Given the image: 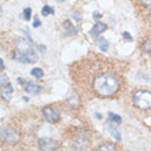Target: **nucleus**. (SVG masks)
Here are the masks:
<instances>
[{"instance_id":"obj_19","label":"nucleus","mask_w":151,"mask_h":151,"mask_svg":"<svg viewBox=\"0 0 151 151\" xmlns=\"http://www.w3.org/2000/svg\"><path fill=\"white\" fill-rule=\"evenodd\" d=\"M140 1H142V4L146 6V7H151V0H140Z\"/></svg>"},{"instance_id":"obj_14","label":"nucleus","mask_w":151,"mask_h":151,"mask_svg":"<svg viewBox=\"0 0 151 151\" xmlns=\"http://www.w3.org/2000/svg\"><path fill=\"white\" fill-rule=\"evenodd\" d=\"M32 76L33 77H36V78H41L44 76V72L41 70V69H39V68H35V69H32Z\"/></svg>"},{"instance_id":"obj_12","label":"nucleus","mask_w":151,"mask_h":151,"mask_svg":"<svg viewBox=\"0 0 151 151\" xmlns=\"http://www.w3.org/2000/svg\"><path fill=\"white\" fill-rule=\"evenodd\" d=\"M96 44H98V47H99L102 51H107V50H109V43H107V40L103 39V37H99V39L96 40Z\"/></svg>"},{"instance_id":"obj_21","label":"nucleus","mask_w":151,"mask_h":151,"mask_svg":"<svg viewBox=\"0 0 151 151\" xmlns=\"http://www.w3.org/2000/svg\"><path fill=\"white\" fill-rule=\"evenodd\" d=\"M40 25H41V22H40V21L36 18V19H35V24H33V26H35V28H39Z\"/></svg>"},{"instance_id":"obj_1","label":"nucleus","mask_w":151,"mask_h":151,"mask_svg":"<svg viewBox=\"0 0 151 151\" xmlns=\"http://www.w3.org/2000/svg\"><path fill=\"white\" fill-rule=\"evenodd\" d=\"M92 88L99 96L109 98L118 91L119 81L117 78V76L111 74V73H103V74H99L98 77H95Z\"/></svg>"},{"instance_id":"obj_5","label":"nucleus","mask_w":151,"mask_h":151,"mask_svg":"<svg viewBox=\"0 0 151 151\" xmlns=\"http://www.w3.org/2000/svg\"><path fill=\"white\" fill-rule=\"evenodd\" d=\"M19 140V133L12 129V128H6L1 131V142L7 144H15Z\"/></svg>"},{"instance_id":"obj_9","label":"nucleus","mask_w":151,"mask_h":151,"mask_svg":"<svg viewBox=\"0 0 151 151\" xmlns=\"http://www.w3.org/2000/svg\"><path fill=\"white\" fill-rule=\"evenodd\" d=\"M25 91L28 92V93H30V95H37V93H40V91H41V87L29 81V83L25 84Z\"/></svg>"},{"instance_id":"obj_22","label":"nucleus","mask_w":151,"mask_h":151,"mask_svg":"<svg viewBox=\"0 0 151 151\" xmlns=\"http://www.w3.org/2000/svg\"><path fill=\"white\" fill-rule=\"evenodd\" d=\"M58 1H65V0H58Z\"/></svg>"},{"instance_id":"obj_11","label":"nucleus","mask_w":151,"mask_h":151,"mask_svg":"<svg viewBox=\"0 0 151 151\" xmlns=\"http://www.w3.org/2000/svg\"><path fill=\"white\" fill-rule=\"evenodd\" d=\"M63 33H65V36H72V35L77 33V29L74 28L73 24H70L69 21H66V22H63Z\"/></svg>"},{"instance_id":"obj_20","label":"nucleus","mask_w":151,"mask_h":151,"mask_svg":"<svg viewBox=\"0 0 151 151\" xmlns=\"http://www.w3.org/2000/svg\"><path fill=\"white\" fill-rule=\"evenodd\" d=\"M122 35H124V39H127V40H129V41H131V40H132V37H131V36H129V33H128V32H124V33H122Z\"/></svg>"},{"instance_id":"obj_2","label":"nucleus","mask_w":151,"mask_h":151,"mask_svg":"<svg viewBox=\"0 0 151 151\" xmlns=\"http://www.w3.org/2000/svg\"><path fill=\"white\" fill-rule=\"evenodd\" d=\"M15 59L24 63H35L37 60L36 52L29 41L25 39H17L15 41Z\"/></svg>"},{"instance_id":"obj_13","label":"nucleus","mask_w":151,"mask_h":151,"mask_svg":"<svg viewBox=\"0 0 151 151\" xmlns=\"http://www.w3.org/2000/svg\"><path fill=\"white\" fill-rule=\"evenodd\" d=\"M96 151H117V150H115V146H114V144H111V143H104V144H102V146H99Z\"/></svg>"},{"instance_id":"obj_4","label":"nucleus","mask_w":151,"mask_h":151,"mask_svg":"<svg viewBox=\"0 0 151 151\" xmlns=\"http://www.w3.org/2000/svg\"><path fill=\"white\" fill-rule=\"evenodd\" d=\"M40 151H56L59 147V143L52 137H41L37 142Z\"/></svg>"},{"instance_id":"obj_17","label":"nucleus","mask_w":151,"mask_h":151,"mask_svg":"<svg viewBox=\"0 0 151 151\" xmlns=\"http://www.w3.org/2000/svg\"><path fill=\"white\" fill-rule=\"evenodd\" d=\"M143 51L147 52V54H151V40L144 41V44H143Z\"/></svg>"},{"instance_id":"obj_7","label":"nucleus","mask_w":151,"mask_h":151,"mask_svg":"<svg viewBox=\"0 0 151 151\" xmlns=\"http://www.w3.org/2000/svg\"><path fill=\"white\" fill-rule=\"evenodd\" d=\"M106 29H107V26H106L103 22H96V24L92 26V29H91V32L89 33H91L92 37H98L99 35H102Z\"/></svg>"},{"instance_id":"obj_16","label":"nucleus","mask_w":151,"mask_h":151,"mask_svg":"<svg viewBox=\"0 0 151 151\" xmlns=\"http://www.w3.org/2000/svg\"><path fill=\"white\" fill-rule=\"evenodd\" d=\"M41 14L43 15H51V14H54V8L50 7V6H44L43 10H41Z\"/></svg>"},{"instance_id":"obj_3","label":"nucleus","mask_w":151,"mask_h":151,"mask_svg":"<svg viewBox=\"0 0 151 151\" xmlns=\"http://www.w3.org/2000/svg\"><path fill=\"white\" fill-rule=\"evenodd\" d=\"M133 104L140 110L151 109V92L146 89H140L133 95Z\"/></svg>"},{"instance_id":"obj_6","label":"nucleus","mask_w":151,"mask_h":151,"mask_svg":"<svg viewBox=\"0 0 151 151\" xmlns=\"http://www.w3.org/2000/svg\"><path fill=\"white\" fill-rule=\"evenodd\" d=\"M43 115H44V118L47 119L48 122H51V124L58 122L59 118H60L59 110L55 109V107H52V106H45V107L43 109Z\"/></svg>"},{"instance_id":"obj_15","label":"nucleus","mask_w":151,"mask_h":151,"mask_svg":"<svg viewBox=\"0 0 151 151\" xmlns=\"http://www.w3.org/2000/svg\"><path fill=\"white\" fill-rule=\"evenodd\" d=\"M109 119L110 121H115V124H121L122 122V118L117 114H113V113H109Z\"/></svg>"},{"instance_id":"obj_10","label":"nucleus","mask_w":151,"mask_h":151,"mask_svg":"<svg viewBox=\"0 0 151 151\" xmlns=\"http://www.w3.org/2000/svg\"><path fill=\"white\" fill-rule=\"evenodd\" d=\"M12 95V85L10 83H6V85L1 87V98L3 100H10Z\"/></svg>"},{"instance_id":"obj_18","label":"nucleus","mask_w":151,"mask_h":151,"mask_svg":"<svg viewBox=\"0 0 151 151\" xmlns=\"http://www.w3.org/2000/svg\"><path fill=\"white\" fill-rule=\"evenodd\" d=\"M30 12H32V10L30 8H25V11H24V18L26 21L30 19Z\"/></svg>"},{"instance_id":"obj_8","label":"nucleus","mask_w":151,"mask_h":151,"mask_svg":"<svg viewBox=\"0 0 151 151\" xmlns=\"http://www.w3.org/2000/svg\"><path fill=\"white\" fill-rule=\"evenodd\" d=\"M106 129H107V131L111 133V136L114 137L115 140H118V142H119V140L122 139V137H121V135H119L118 129H117V127H115L114 122H113V121H110V119H109L107 124H106Z\"/></svg>"}]
</instances>
